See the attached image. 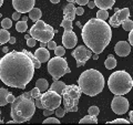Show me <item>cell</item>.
Segmentation results:
<instances>
[{
    "label": "cell",
    "instance_id": "6da1fadb",
    "mask_svg": "<svg viewBox=\"0 0 133 125\" xmlns=\"http://www.w3.org/2000/svg\"><path fill=\"white\" fill-rule=\"evenodd\" d=\"M35 64L26 50L8 52L0 59V80L7 86L24 89L35 75Z\"/></svg>",
    "mask_w": 133,
    "mask_h": 125
},
{
    "label": "cell",
    "instance_id": "7a4b0ae2",
    "mask_svg": "<svg viewBox=\"0 0 133 125\" xmlns=\"http://www.w3.org/2000/svg\"><path fill=\"white\" fill-rule=\"evenodd\" d=\"M81 37L84 44L93 53L103 52L112 39L111 26L105 22V20L92 18L82 27Z\"/></svg>",
    "mask_w": 133,
    "mask_h": 125
},
{
    "label": "cell",
    "instance_id": "3957f363",
    "mask_svg": "<svg viewBox=\"0 0 133 125\" xmlns=\"http://www.w3.org/2000/svg\"><path fill=\"white\" fill-rule=\"evenodd\" d=\"M78 85L81 92L89 96H95L103 91L104 87V77L95 69L85 70L78 79Z\"/></svg>",
    "mask_w": 133,
    "mask_h": 125
},
{
    "label": "cell",
    "instance_id": "277c9868",
    "mask_svg": "<svg viewBox=\"0 0 133 125\" xmlns=\"http://www.w3.org/2000/svg\"><path fill=\"white\" fill-rule=\"evenodd\" d=\"M36 112V104L32 98H26L23 94L16 98L11 103L10 115L16 123H24L30 120Z\"/></svg>",
    "mask_w": 133,
    "mask_h": 125
},
{
    "label": "cell",
    "instance_id": "5b68a950",
    "mask_svg": "<svg viewBox=\"0 0 133 125\" xmlns=\"http://www.w3.org/2000/svg\"><path fill=\"white\" fill-rule=\"evenodd\" d=\"M108 86L114 95L128 94L133 87L132 77L127 71H115L111 74L108 80Z\"/></svg>",
    "mask_w": 133,
    "mask_h": 125
},
{
    "label": "cell",
    "instance_id": "8992f818",
    "mask_svg": "<svg viewBox=\"0 0 133 125\" xmlns=\"http://www.w3.org/2000/svg\"><path fill=\"white\" fill-rule=\"evenodd\" d=\"M81 90L79 85L70 84L65 85L62 91V100L65 112H77L78 111V103L81 96Z\"/></svg>",
    "mask_w": 133,
    "mask_h": 125
},
{
    "label": "cell",
    "instance_id": "52a82bcc",
    "mask_svg": "<svg viewBox=\"0 0 133 125\" xmlns=\"http://www.w3.org/2000/svg\"><path fill=\"white\" fill-rule=\"evenodd\" d=\"M29 33L37 41L49 42L55 37V29L51 26L47 24L44 21H42V20H38V21L35 22V24L31 27L30 30H29Z\"/></svg>",
    "mask_w": 133,
    "mask_h": 125
},
{
    "label": "cell",
    "instance_id": "ba28073f",
    "mask_svg": "<svg viewBox=\"0 0 133 125\" xmlns=\"http://www.w3.org/2000/svg\"><path fill=\"white\" fill-rule=\"evenodd\" d=\"M47 69L49 74L52 77L55 81L60 79L61 77H63L64 74L71 72L66 60L63 59L62 57H58V55L52 58V59H49Z\"/></svg>",
    "mask_w": 133,
    "mask_h": 125
},
{
    "label": "cell",
    "instance_id": "9c48e42d",
    "mask_svg": "<svg viewBox=\"0 0 133 125\" xmlns=\"http://www.w3.org/2000/svg\"><path fill=\"white\" fill-rule=\"evenodd\" d=\"M40 100H41V104L43 106V110L48 109V110L55 111L60 106V104L62 102V95L57 93L56 91H52L49 89V91L47 90L45 92L41 94Z\"/></svg>",
    "mask_w": 133,
    "mask_h": 125
},
{
    "label": "cell",
    "instance_id": "30bf717a",
    "mask_svg": "<svg viewBox=\"0 0 133 125\" xmlns=\"http://www.w3.org/2000/svg\"><path fill=\"white\" fill-rule=\"evenodd\" d=\"M92 50L85 48L84 45H79L71 52V55L76 59L77 61V66L84 65L90 58H92Z\"/></svg>",
    "mask_w": 133,
    "mask_h": 125
},
{
    "label": "cell",
    "instance_id": "8fae6325",
    "mask_svg": "<svg viewBox=\"0 0 133 125\" xmlns=\"http://www.w3.org/2000/svg\"><path fill=\"white\" fill-rule=\"evenodd\" d=\"M129 106H130V104H129L128 99L122 96V95H115L113 98V100H112V103H111L112 111L118 115L125 114L129 111Z\"/></svg>",
    "mask_w": 133,
    "mask_h": 125
},
{
    "label": "cell",
    "instance_id": "7c38bea8",
    "mask_svg": "<svg viewBox=\"0 0 133 125\" xmlns=\"http://www.w3.org/2000/svg\"><path fill=\"white\" fill-rule=\"evenodd\" d=\"M129 17H130V10H129V8H123L121 10H116L115 13L110 18L109 24L113 28H118Z\"/></svg>",
    "mask_w": 133,
    "mask_h": 125
},
{
    "label": "cell",
    "instance_id": "4fadbf2b",
    "mask_svg": "<svg viewBox=\"0 0 133 125\" xmlns=\"http://www.w3.org/2000/svg\"><path fill=\"white\" fill-rule=\"evenodd\" d=\"M36 0H12L15 10L20 13H27L35 7Z\"/></svg>",
    "mask_w": 133,
    "mask_h": 125
},
{
    "label": "cell",
    "instance_id": "5bb4252c",
    "mask_svg": "<svg viewBox=\"0 0 133 125\" xmlns=\"http://www.w3.org/2000/svg\"><path fill=\"white\" fill-rule=\"evenodd\" d=\"M62 43L66 49H73L78 43L77 34L72 30H64L63 36H62Z\"/></svg>",
    "mask_w": 133,
    "mask_h": 125
},
{
    "label": "cell",
    "instance_id": "9a60e30c",
    "mask_svg": "<svg viewBox=\"0 0 133 125\" xmlns=\"http://www.w3.org/2000/svg\"><path fill=\"white\" fill-rule=\"evenodd\" d=\"M114 52L119 57H128L131 52V44L128 41H119L114 47Z\"/></svg>",
    "mask_w": 133,
    "mask_h": 125
},
{
    "label": "cell",
    "instance_id": "2e32d148",
    "mask_svg": "<svg viewBox=\"0 0 133 125\" xmlns=\"http://www.w3.org/2000/svg\"><path fill=\"white\" fill-rule=\"evenodd\" d=\"M35 55L41 63L48 62L50 59V52H49L48 49H45V47H41L39 49H37L36 52H35Z\"/></svg>",
    "mask_w": 133,
    "mask_h": 125
},
{
    "label": "cell",
    "instance_id": "e0dca14e",
    "mask_svg": "<svg viewBox=\"0 0 133 125\" xmlns=\"http://www.w3.org/2000/svg\"><path fill=\"white\" fill-rule=\"evenodd\" d=\"M63 13H64V19L73 21L76 19V6L72 2H69V5L63 7Z\"/></svg>",
    "mask_w": 133,
    "mask_h": 125
},
{
    "label": "cell",
    "instance_id": "ac0fdd59",
    "mask_svg": "<svg viewBox=\"0 0 133 125\" xmlns=\"http://www.w3.org/2000/svg\"><path fill=\"white\" fill-rule=\"evenodd\" d=\"M95 3V7L100 8V9H111L113 5L115 3V0H93Z\"/></svg>",
    "mask_w": 133,
    "mask_h": 125
},
{
    "label": "cell",
    "instance_id": "d6986e66",
    "mask_svg": "<svg viewBox=\"0 0 133 125\" xmlns=\"http://www.w3.org/2000/svg\"><path fill=\"white\" fill-rule=\"evenodd\" d=\"M64 87H65V83L64 82L59 81V80H56L51 85H50L49 89L52 90V91H56V92L59 93V94H62V91H63Z\"/></svg>",
    "mask_w": 133,
    "mask_h": 125
},
{
    "label": "cell",
    "instance_id": "ffe728a7",
    "mask_svg": "<svg viewBox=\"0 0 133 125\" xmlns=\"http://www.w3.org/2000/svg\"><path fill=\"white\" fill-rule=\"evenodd\" d=\"M41 16H42V12H41L40 9H38V8H32V9L29 11V19H31L32 21H38V20H40Z\"/></svg>",
    "mask_w": 133,
    "mask_h": 125
},
{
    "label": "cell",
    "instance_id": "44dd1931",
    "mask_svg": "<svg viewBox=\"0 0 133 125\" xmlns=\"http://www.w3.org/2000/svg\"><path fill=\"white\" fill-rule=\"evenodd\" d=\"M10 33L8 31V29H5L2 28L0 30V44H5V43H8L10 40Z\"/></svg>",
    "mask_w": 133,
    "mask_h": 125
},
{
    "label": "cell",
    "instance_id": "7402d4cb",
    "mask_svg": "<svg viewBox=\"0 0 133 125\" xmlns=\"http://www.w3.org/2000/svg\"><path fill=\"white\" fill-rule=\"evenodd\" d=\"M8 94H9V91L6 87H0V106H5L8 104L7 102Z\"/></svg>",
    "mask_w": 133,
    "mask_h": 125
},
{
    "label": "cell",
    "instance_id": "603a6c76",
    "mask_svg": "<svg viewBox=\"0 0 133 125\" xmlns=\"http://www.w3.org/2000/svg\"><path fill=\"white\" fill-rule=\"evenodd\" d=\"M36 87H38L41 92H45L49 89V83L45 79H39L36 82Z\"/></svg>",
    "mask_w": 133,
    "mask_h": 125
},
{
    "label": "cell",
    "instance_id": "cb8c5ba5",
    "mask_svg": "<svg viewBox=\"0 0 133 125\" xmlns=\"http://www.w3.org/2000/svg\"><path fill=\"white\" fill-rule=\"evenodd\" d=\"M104 65H105V68L107 69H109V70H112V69H114L115 66H116V60H115V58L113 55H108V58L105 59L104 61Z\"/></svg>",
    "mask_w": 133,
    "mask_h": 125
},
{
    "label": "cell",
    "instance_id": "d4e9b609",
    "mask_svg": "<svg viewBox=\"0 0 133 125\" xmlns=\"http://www.w3.org/2000/svg\"><path fill=\"white\" fill-rule=\"evenodd\" d=\"M80 124H84V123H93V124H97L98 123V119L95 115H91V114H88L84 117H82L80 120Z\"/></svg>",
    "mask_w": 133,
    "mask_h": 125
},
{
    "label": "cell",
    "instance_id": "484cf974",
    "mask_svg": "<svg viewBox=\"0 0 133 125\" xmlns=\"http://www.w3.org/2000/svg\"><path fill=\"white\" fill-rule=\"evenodd\" d=\"M28 29V24H27V21H24V20H21V21H18L16 24V30L18 32H24L27 31Z\"/></svg>",
    "mask_w": 133,
    "mask_h": 125
},
{
    "label": "cell",
    "instance_id": "4316f807",
    "mask_svg": "<svg viewBox=\"0 0 133 125\" xmlns=\"http://www.w3.org/2000/svg\"><path fill=\"white\" fill-rule=\"evenodd\" d=\"M121 26L123 27V29H124L125 31H131L132 29H133V21L128 18V19H125V20H124V21L122 22Z\"/></svg>",
    "mask_w": 133,
    "mask_h": 125
},
{
    "label": "cell",
    "instance_id": "83f0119b",
    "mask_svg": "<svg viewBox=\"0 0 133 125\" xmlns=\"http://www.w3.org/2000/svg\"><path fill=\"white\" fill-rule=\"evenodd\" d=\"M60 26L63 28L64 30H72V28H73L72 21H70V20H68V19H64V18H63V20H62Z\"/></svg>",
    "mask_w": 133,
    "mask_h": 125
},
{
    "label": "cell",
    "instance_id": "f1b7e54d",
    "mask_svg": "<svg viewBox=\"0 0 133 125\" xmlns=\"http://www.w3.org/2000/svg\"><path fill=\"white\" fill-rule=\"evenodd\" d=\"M26 52H27V54H28L29 57H30V59L32 60L33 64H35V68H36V69H39V68H40V65H41V62H40L38 59H37V58H36V55H35V54H32L31 52L27 51V50H26Z\"/></svg>",
    "mask_w": 133,
    "mask_h": 125
},
{
    "label": "cell",
    "instance_id": "f546056e",
    "mask_svg": "<svg viewBox=\"0 0 133 125\" xmlns=\"http://www.w3.org/2000/svg\"><path fill=\"white\" fill-rule=\"evenodd\" d=\"M108 17H109V13H108V11L104 10V9H100V10L97 12V18H98V19L107 20Z\"/></svg>",
    "mask_w": 133,
    "mask_h": 125
},
{
    "label": "cell",
    "instance_id": "4dcf8cb0",
    "mask_svg": "<svg viewBox=\"0 0 133 125\" xmlns=\"http://www.w3.org/2000/svg\"><path fill=\"white\" fill-rule=\"evenodd\" d=\"M65 53V48L64 47H60V45H57L55 49V54L58 57H63Z\"/></svg>",
    "mask_w": 133,
    "mask_h": 125
},
{
    "label": "cell",
    "instance_id": "1f68e13d",
    "mask_svg": "<svg viewBox=\"0 0 133 125\" xmlns=\"http://www.w3.org/2000/svg\"><path fill=\"white\" fill-rule=\"evenodd\" d=\"M49 123L59 124V123H60V121H59V119H58L57 116H56V117H51V116H48V117L43 121V124H49Z\"/></svg>",
    "mask_w": 133,
    "mask_h": 125
},
{
    "label": "cell",
    "instance_id": "d6a6232c",
    "mask_svg": "<svg viewBox=\"0 0 133 125\" xmlns=\"http://www.w3.org/2000/svg\"><path fill=\"white\" fill-rule=\"evenodd\" d=\"M1 26L2 28H5V29H9L12 27V21H11V19H8V18H5L1 21Z\"/></svg>",
    "mask_w": 133,
    "mask_h": 125
},
{
    "label": "cell",
    "instance_id": "836d02e7",
    "mask_svg": "<svg viewBox=\"0 0 133 125\" xmlns=\"http://www.w3.org/2000/svg\"><path fill=\"white\" fill-rule=\"evenodd\" d=\"M64 114H65V110H64V109H62V107H60V106L58 107V109H56V110H55V115L57 116L58 119L63 117Z\"/></svg>",
    "mask_w": 133,
    "mask_h": 125
},
{
    "label": "cell",
    "instance_id": "e575fe53",
    "mask_svg": "<svg viewBox=\"0 0 133 125\" xmlns=\"http://www.w3.org/2000/svg\"><path fill=\"white\" fill-rule=\"evenodd\" d=\"M88 113L91 114V115H95L98 116V114L100 113V109L98 106H90L89 110H88Z\"/></svg>",
    "mask_w": 133,
    "mask_h": 125
},
{
    "label": "cell",
    "instance_id": "d590c367",
    "mask_svg": "<svg viewBox=\"0 0 133 125\" xmlns=\"http://www.w3.org/2000/svg\"><path fill=\"white\" fill-rule=\"evenodd\" d=\"M31 95H32V99H38L41 96V91L38 87H33L31 90Z\"/></svg>",
    "mask_w": 133,
    "mask_h": 125
},
{
    "label": "cell",
    "instance_id": "8d00e7d4",
    "mask_svg": "<svg viewBox=\"0 0 133 125\" xmlns=\"http://www.w3.org/2000/svg\"><path fill=\"white\" fill-rule=\"evenodd\" d=\"M116 123H123V124H129L130 121H128L125 119H116V120H113L111 122H108V124H116Z\"/></svg>",
    "mask_w": 133,
    "mask_h": 125
},
{
    "label": "cell",
    "instance_id": "74e56055",
    "mask_svg": "<svg viewBox=\"0 0 133 125\" xmlns=\"http://www.w3.org/2000/svg\"><path fill=\"white\" fill-rule=\"evenodd\" d=\"M36 43H37V40L35 38H32V37H30V38L27 40V45H28V47H30V48L35 47Z\"/></svg>",
    "mask_w": 133,
    "mask_h": 125
},
{
    "label": "cell",
    "instance_id": "f35d334b",
    "mask_svg": "<svg viewBox=\"0 0 133 125\" xmlns=\"http://www.w3.org/2000/svg\"><path fill=\"white\" fill-rule=\"evenodd\" d=\"M47 47L49 50H55L57 47V42H55L53 40H50L49 42H47Z\"/></svg>",
    "mask_w": 133,
    "mask_h": 125
},
{
    "label": "cell",
    "instance_id": "ab89813d",
    "mask_svg": "<svg viewBox=\"0 0 133 125\" xmlns=\"http://www.w3.org/2000/svg\"><path fill=\"white\" fill-rule=\"evenodd\" d=\"M52 114H55V111L53 110H48V109H44V111H43V115L44 116H51Z\"/></svg>",
    "mask_w": 133,
    "mask_h": 125
},
{
    "label": "cell",
    "instance_id": "60d3db41",
    "mask_svg": "<svg viewBox=\"0 0 133 125\" xmlns=\"http://www.w3.org/2000/svg\"><path fill=\"white\" fill-rule=\"evenodd\" d=\"M83 12H84V10H83L82 6L76 8V15H78V16H82V15H83Z\"/></svg>",
    "mask_w": 133,
    "mask_h": 125
},
{
    "label": "cell",
    "instance_id": "b9f144b4",
    "mask_svg": "<svg viewBox=\"0 0 133 125\" xmlns=\"http://www.w3.org/2000/svg\"><path fill=\"white\" fill-rule=\"evenodd\" d=\"M15 99H16V98L14 96V94L9 92V94H8V96H7V102H8V103H12V102L15 101Z\"/></svg>",
    "mask_w": 133,
    "mask_h": 125
},
{
    "label": "cell",
    "instance_id": "7bdbcfd3",
    "mask_svg": "<svg viewBox=\"0 0 133 125\" xmlns=\"http://www.w3.org/2000/svg\"><path fill=\"white\" fill-rule=\"evenodd\" d=\"M89 1L90 0H76V2L78 3L79 6H85V5H88Z\"/></svg>",
    "mask_w": 133,
    "mask_h": 125
},
{
    "label": "cell",
    "instance_id": "ee69618b",
    "mask_svg": "<svg viewBox=\"0 0 133 125\" xmlns=\"http://www.w3.org/2000/svg\"><path fill=\"white\" fill-rule=\"evenodd\" d=\"M35 104H36V107H39V109H43L42 104H41V100H40V98L36 99V101H35Z\"/></svg>",
    "mask_w": 133,
    "mask_h": 125
},
{
    "label": "cell",
    "instance_id": "f6af8a7d",
    "mask_svg": "<svg viewBox=\"0 0 133 125\" xmlns=\"http://www.w3.org/2000/svg\"><path fill=\"white\" fill-rule=\"evenodd\" d=\"M129 43L133 47V29L130 31V34H129Z\"/></svg>",
    "mask_w": 133,
    "mask_h": 125
},
{
    "label": "cell",
    "instance_id": "bcb514c9",
    "mask_svg": "<svg viewBox=\"0 0 133 125\" xmlns=\"http://www.w3.org/2000/svg\"><path fill=\"white\" fill-rule=\"evenodd\" d=\"M20 16H21V13H20V12H18V11H16L15 13L12 15V19H14V20H19Z\"/></svg>",
    "mask_w": 133,
    "mask_h": 125
},
{
    "label": "cell",
    "instance_id": "7dc6e473",
    "mask_svg": "<svg viewBox=\"0 0 133 125\" xmlns=\"http://www.w3.org/2000/svg\"><path fill=\"white\" fill-rule=\"evenodd\" d=\"M88 7L90 8V9H93V8H95L94 1H89V2H88Z\"/></svg>",
    "mask_w": 133,
    "mask_h": 125
},
{
    "label": "cell",
    "instance_id": "c3c4849f",
    "mask_svg": "<svg viewBox=\"0 0 133 125\" xmlns=\"http://www.w3.org/2000/svg\"><path fill=\"white\" fill-rule=\"evenodd\" d=\"M129 119H130V123H133V111L129 112Z\"/></svg>",
    "mask_w": 133,
    "mask_h": 125
},
{
    "label": "cell",
    "instance_id": "681fc988",
    "mask_svg": "<svg viewBox=\"0 0 133 125\" xmlns=\"http://www.w3.org/2000/svg\"><path fill=\"white\" fill-rule=\"evenodd\" d=\"M9 43H11V44H14V43H16V38H15V37H10Z\"/></svg>",
    "mask_w": 133,
    "mask_h": 125
},
{
    "label": "cell",
    "instance_id": "f907efd6",
    "mask_svg": "<svg viewBox=\"0 0 133 125\" xmlns=\"http://www.w3.org/2000/svg\"><path fill=\"white\" fill-rule=\"evenodd\" d=\"M23 95H24L26 98H29V99L32 98V95H31V91H30V92H26V93H23Z\"/></svg>",
    "mask_w": 133,
    "mask_h": 125
},
{
    "label": "cell",
    "instance_id": "816d5d0a",
    "mask_svg": "<svg viewBox=\"0 0 133 125\" xmlns=\"http://www.w3.org/2000/svg\"><path fill=\"white\" fill-rule=\"evenodd\" d=\"M50 2L51 3H59L60 0H50Z\"/></svg>",
    "mask_w": 133,
    "mask_h": 125
},
{
    "label": "cell",
    "instance_id": "f5cc1de1",
    "mask_svg": "<svg viewBox=\"0 0 133 125\" xmlns=\"http://www.w3.org/2000/svg\"><path fill=\"white\" fill-rule=\"evenodd\" d=\"M92 57H93L94 60H98V59H99V54H97V53H94V55L92 54Z\"/></svg>",
    "mask_w": 133,
    "mask_h": 125
},
{
    "label": "cell",
    "instance_id": "db71d44e",
    "mask_svg": "<svg viewBox=\"0 0 133 125\" xmlns=\"http://www.w3.org/2000/svg\"><path fill=\"white\" fill-rule=\"evenodd\" d=\"M30 37H31V36H30V33H29V34H26V36H24V38H26V40H28L29 38H30Z\"/></svg>",
    "mask_w": 133,
    "mask_h": 125
},
{
    "label": "cell",
    "instance_id": "11a10c76",
    "mask_svg": "<svg viewBox=\"0 0 133 125\" xmlns=\"http://www.w3.org/2000/svg\"><path fill=\"white\" fill-rule=\"evenodd\" d=\"M28 18H29V17H23V18H22V20H24V21H27V20H28Z\"/></svg>",
    "mask_w": 133,
    "mask_h": 125
},
{
    "label": "cell",
    "instance_id": "9f6ffc18",
    "mask_svg": "<svg viewBox=\"0 0 133 125\" xmlns=\"http://www.w3.org/2000/svg\"><path fill=\"white\" fill-rule=\"evenodd\" d=\"M66 1H68V2H72V3H73L74 1H76V0H66Z\"/></svg>",
    "mask_w": 133,
    "mask_h": 125
},
{
    "label": "cell",
    "instance_id": "6f0895ef",
    "mask_svg": "<svg viewBox=\"0 0 133 125\" xmlns=\"http://www.w3.org/2000/svg\"><path fill=\"white\" fill-rule=\"evenodd\" d=\"M2 3H3V0H0V8H1V6H2Z\"/></svg>",
    "mask_w": 133,
    "mask_h": 125
},
{
    "label": "cell",
    "instance_id": "680465c9",
    "mask_svg": "<svg viewBox=\"0 0 133 125\" xmlns=\"http://www.w3.org/2000/svg\"><path fill=\"white\" fill-rule=\"evenodd\" d=\"M77 26H78V27H82V26H81V23H80V22H79V21L77 22Z\"/></svg>",
    "mask_w": 133,
    "mask_h": 125
},
{
    "label": "cell",
    "instance_id": "91938a15",
    "mask_svg": "<svg viewBox=\"0 0 133 125\" xmlns=\"http://www.w3.org/2000/svg\"><path fill=\"white\" fill-rule=\"evenodd\" d=\"M7 51H8V48L5 47V48H3V52H7Z\"/></svg>",
    "mask_w": 133,
    "mask_h": 125
},
{
    "label": "cell",
    "instance_id": "94428289",
    "mask_svg": "<svg viewBox=\"0 0 133 125\" xmlns=\"http://www.w3.org/2000/svg\"><path fill=\"white\" fill-rule=\"evenodd\" d=\"M0 123H2V121H1V112H0Z\"/></svg>",
    "mask_w": 133,
    "mask_h": 125
}]
</instances>
